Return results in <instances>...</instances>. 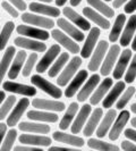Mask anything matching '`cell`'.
Instances as JSON below:
<instances>
[{"instance_id": "6da1fadb", "label": "cell", "mask_w": 136, "mask_h": 151, "mask_svg": "<svg viewBox=\"0 0 136 151\" xmlns=\"http://www.w3.org/2000/svg\"><path fill=\"white\" fill-rule=\"evenodd\" d=\"M31 82L34 86H37L38 89H40L41 91H43L44 93L49 94L50 97H52L54 99L60 98L62 96V91L56 86L54 84H52L51 82H49L48 80H45L44 77H42L41 75H33L31 77Z\"/></svg>"}, {"instance_id": "7a4b0ae2", "label": "cell", "mask_w": 136, "mask_h": 151, "mask_svg": "<svg viewBox=\"0 0 136 151\" xmlns=\"http://www.w3.org/2000/svg\"><path fill=\"white\" fill-rule=\"evenodd\" d=\"M82 65V58L75 56L74 58H72L70 61H68L67 66L65 67L64 70H61L60 75L57 80V83L59 86H65L67 85L68 82H70V80L73 78V76L76 74L77 69Z\"/></svg>"}, {"instance_id": "3957f363", "label": "cell", "mask_w": 136, "mask_h": 151, "mask_svg": "<svg viewBox=\"0 0 136 151\" xmlns=\"http://www.w3.org/2000/svg\"><path fill=\"white\" fill-rule=\"evenodd\" d=\"M16 31L18 34H21L22 37H26V38L31 39H37V40H41V41H47L50 38V33L48 31L42 30L40 27H33L30 25H18L16 27Z\"/></svg>"}, {"instance_id": "277c9868", "label": "cell", "mask_w": 136, "mask_h": 151, "mask_svg": "<svg viewBox=\"0 0 136 151\" xmlns=\"http://www.w3.org/2000/svg\"><path fill=\"white\" fill-rule=\"evenodd\" d=\"M4 91H8L15 94H21L24 97H34L37 94V89L34 86L22 83H16L14 81H7L2 83Z\"/></svg>"}, {"instance_id": "5b68a950", "label": "cell", "mask_w": 136, "mask_h": 151, "mask_svg": "<svg viewBox=\"0 0 136 151\" xmlns=\"http://www.w3.org/2000/svg\"><path fill=\"white\" fill-rule=\"evenodd\" d=\"M30 106V100L27 98H22L16 105L11 111L9 113V115L7 116V126L9 127H14L15 125L18 124L19 119L22 118L23 114L26 111L27 107Z\"/></svg>"}, {"instance_id": "8992f818", "label": "cell", "mask_w": 136, "mask_h": 151, "mask_svg": "<svg viewBox=\"0 0 136 151\" xmlns=\"http://www.w3.org/2000/svg\"><path fill=\"white\" fill-rule=\"evenodd\" d=\"M108 48H109V43L102 40L100 41L95 48V51L92 55V58H91L90 63H89V70L91 72H95L98 70L102 61H103V58H105V55L108 51Z\"/></svg>"}, {"instance_id": "52a82bcc", "label": "cell", "mask_w": 136, "mask_h": 151, "mask_svg": "<svg viewBox=\"0 0 136 151\" xmlns=\"http://www.w3.org/2000/svg\"><path fill=\"white\" fill-rule=\"evenodd\" d=\"M60 53V45H53L50 47V49L44 53V56L41 58V60L38 63L37 65V72L38 73H44L47 72L50 65L53 63V60L59 56Z\"/></svg>"}, {"instance_id": "ba28073f", "label": "cell", "mask_w": 136, "mask_h": 151, "mask_svg": "<svg viewBox=\"0 0 136 151\" xmlns=\"http://www.w3.org/2000/svg\"><path fill=\"white\" fill-rule=\"evenodd\" d=\"M120 53V47L118 45H113L110 47L109 51H107V56L105 58V61H102V66H101V75L107 76L111 73L113 68V65L116 64L117 58Z\"/></svg>"}, {"instance_id": "9c48e42d", "label": "cell", "mask_w": 136, "mask_h": 151, "mask_svg": "<svg viewBox=\"0 0 136 151\" xmlns=\"http://www.w3.org/2000/svg\"><path fill=\"white\" fill-rule=\"evenodd\" d=\"M21 18L24 23L30 24V25H34V26L40 27V29H52L54 26V22L52 19L44 17V16L32 14V13H24Z\"/></svg>"}, {"instance_id": "30bf717a", "label": "cell", "mask_w": 136, "mask_h": 151, "mask_svg": "<svg viewBox=\"0 0 136 151\" xmlns=\"http://www.w3.org/2000/svg\"><path fill=\"white\" fill-rule=\"evenodd\" d=\"M15 45L23 48V49H27V50H32L34 52H44L47 50V45L45 43L41 42V41H37L31 38H26V37H17L14 40Z\"/></svg>"}, {"instance_id": "8fae6325", "label": "cell", "mask_w": 136, "mask_h": 151, "mask_svg": "<svg viewBox=\"0 0 136 151\" xmlns=\"http://www.w3.org/2000/svg\"><path fill=\"white\" fill-rule=\"evenodd\" d=\"M26 57H27V53L25 52L24 50L16 51L15 57L11 60V64H10L9 69L7 72L9 80H16L17 78V76L19 75V73L22 72V68L24 66V64H25Z\"/></svg>"}, {"instance_id": "7c38bea8", "label": "cell", "mask_w": 136, "mask_h": 151, "mask_svg": "<svg viewBox=\"0 0 136 151\" xmlns=\"http://www.w3.org/2000/svg\"><path fill=\"white\" fill-rule=\"evenodd\" d=\"M32 106L37 109L47 110V111H62L65 110V104L57 100H47V99L35 98L32 101Z\"/></svg>"}, {"instance_id": "4fadbf2b", "label": "cell", "mask_w": 136, "mask_h": 151, "mask_svg": "<svg viewBox=\"0 0 136 151\" xmlns=\"http://www.w3.org/2000/svg\"><path fill=\"white\" fill-rule=\"evenodd\" d=\"M51 37H52L58 43L62 45L64 48H66L69 52L77 53L79 52V45L76 43L75 41H73L68 35H66L64 32L59 30H52L51 31Z\"/></svg>"}, {"instance_id": "5bb4252c", "label": "cell", "mask_w": 136, "mask_h": 151, "mask_svg": "<svg viewBox=\"0 0 136 151\" xmlns=\"http://www.w3.org/2000/svg\"><path fill=\"white\" fill-rule=\"evenodd\" d=\"M19 143L34 145V147H50L51 139L45 135H34V134H21L18 136Z\"/></svg>"}, {"instance_id": "9a60e30c", "label": "cell", "mask_w": 136, "mask_h": 151, "mask_svg": "<svg viewBox=\"0 0 136 151\" xmlns=\"http://www.w3.org/2000/svg\"><path fill=\"white\" fill-rule=\"evenodd\" d=\"M86 78H87V70L86 69L79 70L77 73V75L73 80H70V83L68 84L67 89L65 90L66 98H73L76 93H77V91L81 89L82 84L86 81Z\"/></svg>"}, {"instance_id": "2e32d148", "label": "cell", "mask_w": 136, "mask_h": 151, "mask_svg": "<svg viewBox=\"0 0 136 151\" xmlns=\"http://www.w3.org/2000/svg\"><path fill=\"white\" fill-rule=\"evenodd\" d=\"M100 37V29L99 27H93L90 29V33L86 37V41L84 43L83 48L81 50V56L82 58H89L91 53L93 52V49L95 48V43Z\"/></svg>"}, {"instance_id": "e0dca14e", "label": "cell", "mask_w": 136, "mask_h": 151, "mask_svg": "<svg viewBox=\"0 0 136 151\" xmlns=\"http://www.w3.org/2000/svg\"><path fill=\"white\" fill-rule=\"evenodd\" d=\"M128 119H129V111L122 110V111L119 114V116L117 117V119L113 123L112 127L110 129L109 139H110L111 141H116V140L119 137V135H120L121 132H122V129L125 127V125L127 124Z\"/></svg>"}, {"instance_id": "ac0fdd59", "label": "cell", "mask_w": 136, "mask_h": 151, "mask_svg": "<svg viewBox=\"0 0 136 151\" xmlns=\"http://www.w3.org/2000/svg\"><path fill=\"white\" fill-rule=\"evenodd\" d=\"M113 84V80L110 77H107L105 78L101 84L99 85L98 88H95V91L93 92L92 97L90 98V104L93 106H97L99 102L105 98V96L107 94V92L109 91V89H111Z\"/></svg>"}, {"instance_id": "d6986e66", "label": "cell", "mask_w": 136, "mask_h": 151, "mask_svg": "<svg viewBox=\"0 0 136 151\" xmlns=\"http://www.w3.org/2000/svg\"><path fill=\"white\" fill-rule=\"evenodd\" d=\"M52 137L53 140H56L57 142L73 145L76 148H81L85 144L82 137H78V136L73 135V134H67V133H64V132H59V131H56L52 134Z\"/></svg>"}, {"instance_id": "ffe728a7", "label": "cell", "mask_w": 136, "mask_h": 151, "mask_svg": "<svg viewBox=\"0 0 136 151\" xmlns=\"http://www.w3.org/2000/svg\"><path fill=\"white\" fill-rule=\"evenodd\" d=\"M99 82H100V75L93 74L86 81V83L84 84V86L79 90V92L77 93V100L79 102H84L91 96V93L95 90V88L99 84Z\"/></svg>"}, {"instance_id": "44dd1931", "label": "cell", "mask_w": 136, "mask_h": 151, "mask_svg": "<svg viewBox=\"0 0 136 151\" xmlns=\"http://www.w3.org/2000/svg\"><path fill=\"white\" fill-rule=\"evenodd\" d=\"M29 8L32 13H35V14L51 16V17H59L60 15L59 8L49 6L44 2H31Z\"/></svg>"}, {"instance_id": "7402d4cb", "label": "cell", "mask_w": 136, "mask_h": 151, "mask_svg": "<svg viewBox=\"0 0 136 151\" xmlns=\"http://www.w3.org/2000/svg\"><path fill=\"white\" fill-rule=\"evenodd\" d=\"M91 110H92L91 105H84V106L81 108V110L78 111L75 121H74L73 125H72V133H73V134H78V133L82 131L83 126L85 125V123H86V119H87L89 116H90Z\"/></svg>"}, {"instance_id": "603a6c76", "label": "cell", "mask_w": 136, "mask_h": 151, "mask_svg": "<svg viewBox=\"0 0 136 151\" xmlns=\"http://www.w3.org/2000/svg\"><path fill=\"white\" fill-rule=\"evenodd\" d=\"M15 53H16V49L14 45H9L8 48H6L5 53L2 56V59L0 60V85L2 84L5 75L7 74L9 66L11 64V60L15 57Z\"/></svg>"}, {"instance_id": "cb8c5ba5", "label": "cell", "mask_w": 136, "mask_h": 151, "mask_svg": "<svg viewBox=\"0 0 136 151\" xmlns=\"http://www.w3.org/2000/svg\"><path fill=\"white\" fill-rule=\"evenodd\" d=\"M130 59H132V50L130 49L124 50L119 57V60L117 61L116 67L113 69V78L115 80H120L122 77Z\"/></svg>"}, {"instance_id": "d4e9b609", "label": "cell", "mask_w": 136, "mask_h": 151, "mask_svg": "<svg viewBox=\"0 0 136 151\" xmlns=\"http://www.w3.org/2000/svg\"><path fill=\"white\" fill-rule=\"evenodd\" d=\"M57 24H58V26H59L65 33H67L69 37H72L74 40L78 41V42H82L84 40V38H85L83 32H81V31L76 27L75 25H73L72 23L68 22L66 18H58Z\"/></svg>"}, {"instance_id": "484cf974", "label": "cell", "mask_w": 136, "mask_h": 151, "mask_svg": "<svg viewBox=\"0 0 136 151\" xmlns=\"http://www.w3.org/2000/svg\"><path fill=\"white\" fill-rule=\"evenodd\" d=\"M62 13H64V15L66 16L69 21H72L75 25H77L78 27H81L82 30L86 31L91 29V24L86 21V18L79 15L72 7H65L64 10H62Z\"/></svg>"}, {"instance_id": "4316f807", "label": "cell", "mask_w": 136, "mask_h": 151, "mask_svg": "<svg viewBox=\"0 0 136 151\" xmlns=\"http://www.w3.org/2000/svg\"><path fill=\"white\" fill-rule=\"evenodd\" d=\"M27 117L34 122H45V123H56L58 122V115L47 110H30L27 111Z\"/></svg>"}, {"instance_id": "83f0119b", "label": "cell", "mask_w": 136, "mask_h": 151, "mask_svg": "<svg viewBox=\"0 0 136 151\" xmlns=\"http://www.w3.org/2000/svg\"><path fill=\"white\" fill-rule=\"evenodd\" d=\"M18 129L23 132H30V133H38V134H48L50 132V126L41 124L40 123H34V122H22L18 125Z\"/></svg>"}, {"instance_id": "f1b7e54d", "label": "cell", "mask_w": 136, "mask_h": 151, "mask_svg": "<svg viewBox=\"0 0 136 151\" xmlns=\"http://www.w3.org/2000/svg\"><path fill=\"white\" fill-rule=\"evenodd\" d=\"M136 31V15H132L129 17L128 22L125 26V30L121 34L120 38V45L127 47L132 42V38L134 37Z\"/></svg>"}, {"instance_id": "f546056e", "label": "cell", "mask_w": 136, "mask_h": 151, "mask_svg": "<svg viewBox=\"0 0 136 151\" xmlns=\"http://www.w3.org/2000/svg\"><path fill=\"white\" fill-rule=\"evenodd\" d=\"M125 90V82H122V81H118L117 83L113 85V88L110 90V92L108 93V96H107L105 100H103V107L105 108H110V107L113 106V104L116 102V100L119 98V96H120L121 93H122V91Z\"/></svg>"}, {"instance_id": "4dcf8cb0", "label": "cell", "mask_w": 136, "mask_h": 151, "mask_svg": "<svg viewBox=\"0 0 136 151\" xmlns=\"http://www.w3.org/2000/svg\"><path fill=\"white\" fill-rule=\"evenodd\" d=\"M83 15L86 16L89 19H91L93 23H95L97 25H99L101 29L103 30H108L110 27V22L106 19L103 16H101L98 14L93 8L91 7H84L83 8Z\"/></svg>"}, {"instance_id": "1f68e13d", "label": "cell", "mask_w": 136, "mask_h": 151, "mask_svg": "<svg viewBox=\"0 0 136 151\" xmlns=\"http://www.w3.org/2000/svg\"><path fill=\"white\" fill-rule=\"evenodd\" d=\"M103 116V110H102V108H97L93 114L91 115L90 119L89 122L86 123V125H85V127H84V135L85 136H91L93 133H94V131L97 129V126L99 125V122L101 119V117Z\"/></svg>"}, {"instance_id": "d6a6232c", "label": "cell", "mask_w": 136, "mask_h": 151, "mask_svg": "<svg viewBox=\"0 0 136 151\" xmlns=\"http://www.w3.org/2000/svg\"><path fill=\"white\" fill-rule=\"evenodd\" d=\"M116 116H117V113H116L115 109H109L108 110V113L106 114V116H105L102 123L99 125L98 129H97V135L99 137H105V135L108 133V131L110 129V126L112 125Z\"/></svg>"}, {"instance_id": "836d02e7", "label": "cell", "mask_w": 136, "mask_h": 151, "mask_svg": "<svg viewBox=\"0 0 136 151\" xmlns=\"http://www.w3.org/2000/svg\"><path fill=\"white\" fill-rule=\"evenodd\" d=\"M78 111V104L77 102H72L68 109L66 110L65 115L62 116L60 123H59V129H67L68 126L72 124V121L74 119L76 114Z\"/></svg>"}, {"instance_id": "e575fe53", "label": "cell", "mask_w": 136, "mask_h": 151, "mask_svg": "<svg viewBox=\"0 0 136 151\" xmlns=\"http://www.w3.org/2000/svg\"><path fill=\"white\" fill-rule=\"evenodd\" d=\"M125 22H126V16L124 14H120V15L117 16L116 21H115V24L112 26V30L109 34V41L110 42H116L121 34V31H122V27L125 26Z\"/></svg>"}, {"instance_id": "d590c367", "label": "cell", "mask_w": 136, "mask_h": 151, "mask_svg": "<svg viewBox=\"0 0 136 151\" xmlns=\"http://www.w3.org/2000/svg\"><path fill=\"white\" fill-rule=\"evenodd\" d=\"M68 60H69V55H68V52L59 53V58L54 61V64L48 70V75L50 76V77H56L61 72V69L64 68V66L68 63Z\"/></svg>"}, {"instance_id": "8d00e7d4", "label": "cell", "mask_w": 136, "mask_h": 151, "mask_svg": "<svg viewBox=\"0 0 136 151\" xmlns=\"http://www.w3.org/2000/svg\"><path fill=\"white\" fill-rule=\"evenodd\" d=\"M14 29H15V24H14V22H11V21H8L4 25L2 30L0 32V51L5 50L8 41H9L10 37H11V33L14 32Z\"/></svg>"}, {"instance_id": "74e56055", "label": "cell", "mask_w": 136, "mask_h": 151, "mask_svg": "<svg viewBox=\"0 0 136 151\" xmlns=\"http://www.w3.org/2000/svg\"><path fill=\"white\" fill-rule=\"evenodd\" d=\"M87 145L90 147L91 149H94V150H102V151H118L120 148L115 145L112 143H108L105 141H101V140H97V139H90L87 141Z\"/></svg>"}, {"instance_id": "f35d334b", "label": "cell", "mask_w": 136, "mask_h": 151, "mask_svg": "<svg viewBox=\"0 0 136 151\" xmlns=\"http://www.w3.org/2000/svg\"><path fill=\"white\" fill-rule=\"evenodd\" d=\"M89 5L91 7H93L95 10L100 12L102 15H105L108 18H112L113 15H115V12L111 7H109L108 5H106L103 1L101 0H87Z\"/></svg>"}, {"instance_id": "ab89813d", "label": "cell", "mask_w": 136, "mask_h": 151, "mask_svg": "<svg viewBox=\"0 0 136 151\" xmlns=\"http://www.w3.org/2000/svg\"><path fill=\"white\" fill-rule=\"evenodd\" d=\"M16 139H17V129H11L7 132V134L4 137V141L0 145V150L2 151H9L14 148Z\"/></svg>"}, {"instance_id": "60d3db41", "label": "cell", "mask_w": 136, "mask_h": 151, "mask_svg": "<svg viewBox=\"0 0 136 151\" xmlns=\"http://www.w3.org/2000/svg\"><path fill=\"white\" fill-rule=\"evenodd\" d=\"M15 102H16L15 96L6 97V99L4 100V102L0 106V121H4L8 115H9V113L13 109V107L15 106Z\"/></svg>"}, {"instance_id": "b9f144b4", "label": "cell", "mask_w": 136, "mask_h": 151, "mask_svg": "<svg viewBox=\"0 0 136 151\" xmlns=\"http://www.w3.org/2000/svg\"><path fill=\"white\" fill-rule=\"evenodd\" d=\"M38 61V53L37 52H33L31 53L30 56L27 57V59L25 60V64L23 66V70H22V74L24 77H29L33 70V68L35 66V63Z\"/></svg>"}, {"instance_id": "7bdbcfd3", "label": "cell", "mask_w": 136, "mask_h": 151, "mask_svg": "<svg viewBox=\"0 0 136 151\" xmlns=\"http://www.w3.org/2000/svg\"><path fill=\"white\" fill-rule=\"evenodd\" d=\"M136 89L134 86H129L128 89H126V91L124 92L122 97H121L118 101H117V109H122L129 102V100L132 99V97L135 94Z\"/></svg>"}, {"instance_id": "ee69618b", "label": "cell", "mask_w": 136, "mask_h": 151, "mask_svg": "<svg viewBox=\"0 0 136 151\" xmlns=\"http://www.w3.org/2000/svg\"><path fill=\"white\" fill-rule=\"evenodd\" d=\"M136 80V53L134 55L132 63L129 65L128 70L126 72V75H125V82L126 83H132L133 81Z\"/></svg>"}, {"instance_id": "f6af8a7d", "label": "cell", "mask_w": 136, "mask_h": 151, "mask_svg": "<svg viewBox=\"0 0 136 151\" xmlns=\"http://www.w3.org/2000/svg\"><path fill=\"white\" fill-rule=\"evenodd\" d=\"M1 7H2V9L7 13L9 16H11V17H14V18H17L18 17V10L16 9L10 2H8V1H2L1 2Z\"/></svg>"}, {"instance_id": "bcb514c9", "label": "cell", "mask_w": 136, "mask_h": 151, "mask_svg": "<svg viewBox=\"0 0 136 151\" xmlns=\"http://www.w3.org/2000/svg\"><path fill=\"white\" fill-rule=\"evenodd\" d=\"M16 151H42L41 147H34V145H29V144H23V145H16L14 148Z\"/></svg>"}, {"instance_id": "7dc6e473", "label": "cell", "mask_w": 136, "mask_h": 151, "mask_svg": "<svg viewBox=\"0 0 136 151\" xmlns=\"http://www.w3.org/2000/svg\"><path fill=\"white\" fill-rule=\"evenodd\" d=\"M8 2H10L17 10L24 12V10L27 8V5H26V2H25L24 0H8Z\"/></svg>"}, {"instance_id": "c3c4849f", "label": "cell", "mask_w": 136, "mask_h": 151, "mask_svg": "<svg viewBox=\"0 0 136 151\" xmlns=\"http://www.w3.org/2000/svg\"><path fill=\"white\" fill-rule=\"evenodd\" d=\"M126 14H132L136 10V0H129L126 4V6L124 7Z\"/></svg>"}, {"instance_id": "681fc988", "label": "cell", "mask_w": 136, "mask_h": 151, "mask_svg": "<svg viewBox=\"0 0 136 151\" xmlns=\"http://www.w3.org/2000/svg\"><path fill=\"white\" fill-rule=\"evenodd\" d=\"M121 149L126 151H136V145L129 141H122L121 142Z\"/></svg>"}, {"instance_id": "f907efd6", "label": "cell", "mask_w": 136, "mask_h": 151, "mask_svg": "<svg viewBox=\"0 0 136 151\" xmlns=\"http://www.w3.org/2000/svg\"><path fill=\"white\" fill-rule=\"evenodd\" d=\"M125 136L129 139V140H132V141H134L136 142V131L133 129H127L125 131Z\"/></svg>"}, {"instance_id": "816d5d0a", "label": "cell", "mask_w": 136, "mask_h": 151, "mask_svg": "<svg viewBox=\"0 0 136 151\" xmlns=\"http://www.w3.org/2000/svg\"><path fill=\"white\" fill-rule=\"evenodd\" d=\"M7 133V124L5 123H0V145L4 141V137H5V134Z\"/></svg>"}, {"instance_id": "f5cc1de1", "label": "cell", "mask_w": 136, "mask_h": 151, "mask_svg": "<svg viewBox=\"0 0 136 151\" xmlns=\"http://www.w3.org/2000/svg\"><path fill=\"white\" fill-rule=\"evenodd\" d=\"M49 150L51 151H75V149L68 148V147H50Z\"/></svg>"}, {"instance_id": "db71d44e", "label": "cell", "mask_w": 136, "mask_h": 151, "mask_svg": "<svg viewBox=\"0 0 136 151\" xmlns=\"http://www.w3.org/2000/svg\"><path fill=\"white\" fill-rule=\"evenodd\" d=\"M126 1L128 0H113V7L115 8H120Z\"/></svg>"}, {"instance_id": "11a10c76", "label": "cell", "mask_w": 136, "mask_h": 151, "mask_svg": "<svg viewBox=\"0 0 136 151\" xmlns=\"http://www.w3.org/2000/svg\"><path fill=\"white\" fill-rule=\"evenodd\" d=\"M68 0H54V2H56V6H58V7H61V6H64L66 2H67Z\"/></svg>"}, {"instance_id": "9f6ffc18", "label": "cell", "mask_w": 136, "mask_h": 151, "mask_svg": "<svg viewBox=\"0 0 136 151\" xmlns=\"http://www.w3.org/2000/svg\"><path fill=\"white\" fill-rule=\"evenodd\" d=\"M6 99V94H5V91L4 90H0V106L1 104L4 102V100Z\"/></svg>"}, {"instance_id": "6f0895ef", "label": "cell", "mask_w": 136, "mask_h": 151, "mask_svg": "<svg viewBox=\"0 0 136 151\" xmlns=\"http://www.w3.org/2000/svg\"><path fill=\"white\" fill-rule=\"evenodd\" d=\"M81 1H82V0H70V5H72L73 7H76V6H78V5L81 4Z\"/></svg>"}, {"instance_id": "680465c9", "label": "cell", "mask_w": 136, "mask_h": 151, "mask_svg": "<svg viewBox=\"0 0 136 151\" xmlns=\"http://www.w3.org/2000/svg\"><path fill=\"white\" fill-rule=\"evenodd\" d=\"M132 49H133L134 51H136V35H135V38H134V40H133V42H132Z\"/></svg>"}, {"instance_id": "91938a15", "label": "cell", "mask_w": 136, "mask_h": 151, "mask_svg": "<svg viewBox=\"0 0 136 151\" xmlns=\"http://www.w3.org/2000/svg\"><path fill=\"white\" fill-rule=\"evenodd\" d=\"M130 124H132V126H133V127H135V129H136V117L132 118V121H130Z\"/></svg>"}, {"instance_id": "94428289", "label": "cell", "mask_w": 136, "mask_h": 151, "mask_svg": "<svg viewBox=\"0 0 136 151\" xmlns=\"http://www.w3.org/2000/svg\"><path fill=\"white\" fill-rule=\"evenodd\" d=\"M130 109H132V111L134 114H136V104H132V106H130Z\"/></svg>"}, {"instance_id": "6125c7cd", "label": "cell", "mask_w": 136, "mask_h": 151, "mask_svg": "<svg viewBox=\"0 0 136 151\" xmlns=\"http://www.w3.org/2000/svg\"><path fill=\"white\" fill-rule=\"evenodd\" d=\"M38 2H44V4H48V2H51L52 0H37Z\"/></svg>"}, {"instance_id": "be15d7a7", "label": "cell", "mask_w": 136, "mask_h": 151, "mask_svg": "<svg viewBox=\"0 0 136 151\" xmlns=\"http://www.w3.org/2000/svg\"><path fill=\"white\" fill-rule=\"evenodd\" d=\"M105 1H112V0H105Z\"/></svg>"}, {"instance_id": "e7e4bbea", "label": "cell", "mask_w": 136, "mask_h": 151, "mask_svg": "<svg viewBox=\"0 0 136 151\" xmlns=\"http://www.w3.org/2000/svg\"><path fill=\"white\" fill-rule=\"evenodd\" d=\"M0 27H1V26H0Z\"/></svg>"}]
</instances>
